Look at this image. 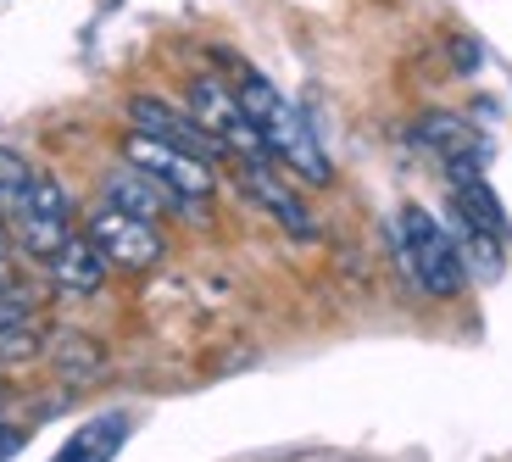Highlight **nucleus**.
I'll list each match as a JSON object with an SVG mask.
<instances>
[{
    "mask_svg": "<svg viewBox=\"0 0 512 462\" xmlns=\"http://www.w3.org/2000/svg\"><path fill=\"white\" fill-rule=\"evenodd\" d=\"M240 184L256 206H268V218L284 234H295V240H312L318 234V218L307 212V201L279 179V162H240Z\"/></svg>",
    "mask_w": 512,
    "mask_h": 462,
    "instance_id": "0eeeda50",
    "label": "nucleus"
},
{
    "mask_svg": "<svg viewBox=\"0 0 512 462\" xmlns=\"http://www.w3.org/2000/svg\"><path fill=\"white\" fill-rule=\"evenodd\" d=\"M128 123L140 134H151V140H167V145H179V151H195V156H206V162H218V156H229L212 134L195 123L190 112H173L167 101H156V95H134L128 101Z\"/></svg>",
    "mask_w": 512,
    "mask_h": 462,
    "instance_id": "6e6552de",
    "label": "nucleus"
},
{
    "mask_svg": "<svg viewBox=\"0 0 512 462\" xmlns=\"http://www.w3.org/2000/svg\"><path fill=\"white\" fill-rule=\"evenodd\" d=\"M12 318H23V301L12 296V284H6V273H0V323H12Z\"/></svg>",
    "mask_w": 512,
    "mask_h": 462,
    "instance_id": "a211bd4d",
    "label": "nucleus"
},
{
    "mask_svg": "<svg viewBox=\"0 0 512 462\" xmlns=\"http://www.w3.org/2000/svg\"><path fill=\"white\" fill-rule=\"evenodd\" d=\"M128 429H134L128 412H101V418H90V424H78L51 462H112L117 451L128 446Z\"/></svg>",
    "mask_w": 512,
    "mask_h": 462,
    "instance_id": "9b49d317",
    "label": "nucleus"
},
{
    "mask_svg": "<svg viewBox=\"0 0 512 462\" xmlns=\"http://www.w3.org/2000/svg\"><path fill=\"white\" fill-rule=\"evenodd\" d=\"M396 251H401V268L412 273V284H418L423 296H435V301L462 296L468 268H462L457 240H451V229L435 218V212L401 206L396 212Z\"/></svg>",
    "mask_w": 512,
    "mask_h": 462,
    "instance_id": "f03ea898",
    "label": "nucleus"
},
{
    "mask_svg": "<svg viewBox=\"0 0 512 462\" xmlns=\"http://www.w3.org/2000/svg\"><path fill=\"white\" fill-rule=\"evenodd\" d=\"M17 240H23L28 257H51L62 240H73V201H67V190L51 179V173H34V184H28V201L23 212L12 218Z\"/></svg>",
    "mask_w": 512,
    "mask_h": 462,
    "instance_id": "423d86ee",
    "label": "nucleus"
},
{
    "mask_svg": "<svg viewBox=\"0 0 512 462\" xmlns=\"http://www.w3.org/2000/svg\"><path fill=\"white\" fill-rule=\"evenodd\" d=\"M418 134L429 151L440 156V162L451 167V173H485V162H490V145H485V134L474 129V123H462V117H451V112H429V117H418Z\"/></svg>",
    "mask_w": 512,
    "mask_h": 462,
    "instance_id": "1a4fd4ad",
    "label": "nucleus"
},
{
    "mask_svg": "<svg viewBox=\"0 0 512 462\" xmlns=\"http://www.w3.org/2000/svg\"><path fill=\"white\" fill-rule=\"evenodd\" d=\"M190 117L229 156H240V162H273L262 129L251 123V112L240 106V95H234L223 78H190Z\"/></svg>",
    "mask_w": 512,
    "mask_h": 462,
    "instance_id": "7ed1b4c3",
    "label": "nucleus"
},
{
    "mask_svg": "<svg viewBox=\"0 0 512 462\" xmlns=\"http://www.w3.org/2000/svg\"><path fill=\"white\" fill-rule=\"evenodd\" d=\"M23 446H28V435H23V429L0 424V462H12V457H17V451H23Z\"/></svg>",
    "mask_w": 512,
    "mask_h": 462,
    "instance_id": "f3484780",
    "label": "nucleus"
},
{
    "mask_svg": "<svg viewBox=\"0 0 512 462\" xmlns=\"http://www.w3.org/2000/svg\"><path fill=\"white\" fill-rule=\"evenodd\" d=\"M39 346H45V334L28 323V312L12 323H0V362H34Z\"/></svg>",
    "mask_w": 512,
    "mask_h": 462,
    "instance_id": "dca6fc26",
    "label": "nucleus"
},
{
    "mask_svg": "<svg viewBox=\"0 0 512 462\" xmlns=\"http://www.w3.org/2000/svg\"><path fill=\"white\" fill-rule=\"evenodd\" d=\"M45 273H51L56 290H67V296H95L106 284V257L90 245V234H73V240H62L45 257Z\"/></svg>",
    "mask_w": 512,
    "mask_h": 462,
    "instance_id": "9d476101",
    "label": "nucleus"
},
{
    "mask_svg": "<svg viewBox=\"0 0 512 462\" xmlns=\"http://www.w3.org/2000/svg\"><path fill=\"white\" fill-rule=\"evenodd\" d=\"M240 106L251 112V123L262 129V140H268V156L284 167V173H295L301 184H329L334 167H329V151L318 145V134H312L307 112L301 106H290L279 90H273L262 73H245L240 78Z\"/></svg>",
    "mask_w": 512,
    "mask_h": 462,
    "instance_id": "f257e3e1",
    "label": "nucleus"
},
{
    "mask_svg": "<svg viewBox=\"0 0 512 462\" xmlns=\"http://www.w3.org/2000/svg\"><path fill=\"white\" fill-rule=\"evenodd\" d=\"M34 173H39V167H28L23 156L12 151V145H0V218H6V223H12L17 212H23Z\"/></svg>",
    "mask_w": 512,
    "mask_h": 462,
    "instance_id": "2eb2a0df",
    "label": "nucleus"
},
{
    "mask_svg": "<svg viewBox=\"0 0 512 462\" xmlns=\"http://www.w3.org/2000/svg\"><path fill=\"white\" fill-rule=\"evenodd\" d=\"M451 190H457V212L468 223L490 229L496 240H507V234H512V223H507V212H501L496 190L485 184V173H451Z\"/></svg>",
    "mask_w": 512,
    "mask_h": 462,
    "instance_id": "ddd939ff",
    "label": "nucleus"
},
{
    "mask_svg": "<svg viewBox=\"0 0 512 462\" xmlns=\"http://www.w3.org/2000/svg\"><path fill=\"white\" fill-rule=\"evenodd\" d=\"M84 234H90V245L106 257V268H128V273H145L156 268V262L167 257V240L162 229H156L151 218H134V212H123V206L106 201L101 212H90V223H84Z\"/></svg>",
    "mask_w": 512,
    "mask_h": 462,
    "instance_id": "39448f33",
    "label": "nucleus"
},
{
    "mask_svg": "<svg viewBox=\"0 0 512 462\" xmlns=\"http://www.w3.org/2000/svg\"><path fill=\"white\" fill-rule=\"evenodd\" d=\"M451 240H457L462 268H468V273H479V279H496V273H501V240L490 229H479V223H468L457 212V218H451Z\"/></svg>",
    "mask_w": 512,
    "mask_h": 462,
    "instance_id": "4468645a",
    "label": "nucleus"
},
{
    "mask_svg": "<svg viewBox=\"0 0 512 462\" xmlns=\"http://www.w3.org/2000/svg\"><path fill=\"white\" fill-rule=\"evenodd\" d=\"M106 201L112 206H123V212H134V218H162L167 206H179V195L173 190H162V184L151 179V173H145V167H117L112 179H106Z\"/></svg>",
    "mask_w": 512,
    "mask_h": 462,
    "instance_id": "f8f14e48",
    "label": "nucleus"
},
{
    "mask_svg": "<svg viewBox=\"0 0 512 462\" xmlns=\"http://www.w3.org/2000/svg\"><path fill=\"white\" fill-rule=\"evenodd\" d=\"M123 156L134 167H145L162 190L179 195V206H206L212 201V190H218V173H212V162L195 151H179V145H167V140H151V134H128L123 140Z\"/></svg>",
    "mask_w": 512,
    "mask_h": 462,
    "instance_id": "20e7f679",
    "label": "nucleus"
}]
</instances>
